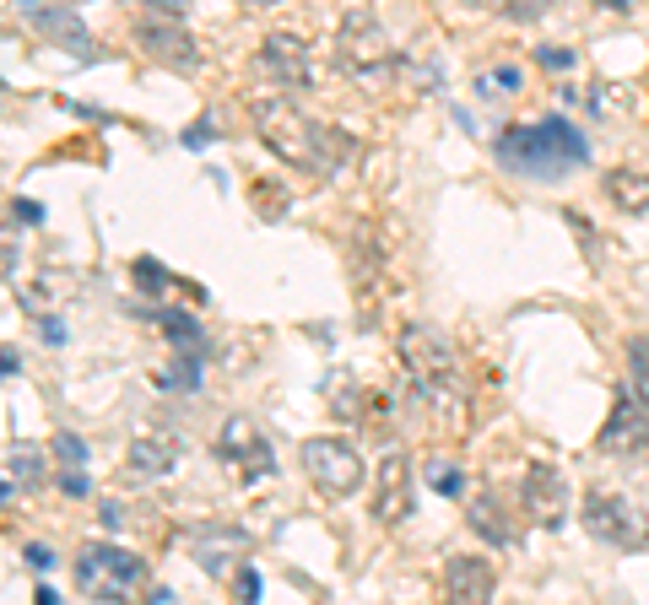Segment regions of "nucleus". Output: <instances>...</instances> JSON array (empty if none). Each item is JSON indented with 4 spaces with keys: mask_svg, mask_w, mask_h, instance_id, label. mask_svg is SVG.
Here are the masks:
<instances>
[{
    "mask_svg": "<svg viewBox=\"0 0 649 605\" xmlns=\"http://www.w3.org/2000/svg\"><path fill=\"white\" fill-rule=\"evenodd\" d=\"M22 22H27L33 33H44L49 44L82 54V60L93 54V33H87V22H82L71 5H22Z\"/></svg>",
    "mask_w": 649,
    "mask_h": 605,
    "instance_id": "obj_14",
    "label": "nucleus"
},
{
    "mask_svg": "<svg viewBox=\"0 0 649 605\" xmlns=\"http://www.w3.org/2000/svg\"><path fill=\"white\" fill-rule=\"evenodd\" d=\"M5 465H11V476H16L22 486L44 481V454H38V449H27V444H22V449H11V459H5ZM16 481H11V486H16Z\"/></svg>",
    "mask_w": 649,
    "mask_h": 605,
    "instance_id": "obj_23",
    "label": "nucleus"
},
{
    "mask_svg": "<svg viewBox=\"0 0 649 605\" xmlns=\"http://www.w3.org/2000/svg\"><path fill=\"white\" fill-rule=\"evenodd\" d=\"M260 71L282 87V92H309L315 87V60H309V44L298 33H266L260 44Z\"/></svg>",
    "mask_w": 649,
    "mask_h": 605,
    "instance_id": "obj_11",
    "label": "nucleus"
},
{
    "mask_svg": "<svg viewBox=\"0 0 649 605\" xmlns=\"http://www.w3.org/2000/svg\"><path fill=\"white\" fill-rule=\"evenodd\" d=\"M54 454H60V470H82V465H87V444H82L76 433H60V439H54Z\"/></svg>",
    "mask_w": 649,
    "mask_h": 605,
    "instance_id": "obj_24",
    "label": "nucleus"
},
{
    "mask_svg": "<svg viewBox=\"0 0 649 605\" xmlns=\"http://www.w3.org/2000/svg\"><path fill=\"white\" fill-rule=\"evenodd\" d=\"M71 579H76V590H82L87 601L131 605L136 601V590H142V579H147V563H142L136 552L114 546V541H87V546L76 552Z\"/></svg>",
    "mask_w": 649,
    "mask_h": 605,
    "instance_id": "obj_5",
    "label": "nucleus"
},
{
    "mask_svg": "<svg viewBox=\"0 0 649 605\" xmlns=\"http://www.w3.org/2000/svg\"><path fill=\"white\" fill-rule=\"evenodd\" d=\"M335 65L357 87H384L395 76V49H390L384 22L374 11H363V5L341 11V22H335Z\"/></svg>",
    "mask_w": 649,
    "mask_h": 605,
    "instance_id": "obj_4",
    "label": "nucleus"
},
{
    "mask_svg": "<svg viewBox=\"0 0 649 605\" xmlns=\"http://www.w3.org/2000/svg\"><path fill=\"white\" fill-rule=\"evenodd\" d=\"M601 449L607 454H645L649 449V406L639 395H617L607 422H601Z\"/></svg>",
    "mask_w": 649,
    "mask_h": 605,
    "instance_id": "obj_13",
    "label": "nucleus"
},
{
    "mask_svg": "<svg viewBox=\"0 0 649 605\" xmlns=\"http://www.w3.org/2000/svg\"><path fill=\"white\" fill-rule=\"evenodd\" d=\"M249 120L260 131V141L277 151L287 168H304V173H335L346 157H352V136L309 120L298 103L287 98H255L249 103Z\"/></svg>",
    "mask_w": 649,
    "mask_h": 605,
    "instance_id": "obj_1",
    "label": "nucleus"
},
{
    "mask_svg": "<svg viewBox=\"0 0 649 605\" xmlns=\"http://www.w3.org/2000/svg\"><path fill=\"white\" fill-rule=\"evenodd\" d=\"M11 217H16V222H27V227H33V222H38V217H44V206H38V200H16V206H11Z\"/></svg>",
    "mask_w": 649,
    "mask_h": 605,
    "instance_id": "obj_30",
    "label": "nucleus"
},
{
    "mask_svg": "<svg viewBox=\"0 0 649 605\" xmlns=\"http://www.w3.org/2000/svg\"><path fill=\"white\" fill-rule=\"evenodd\" d=\"M536 60H541L547 71H568V65H574V54H568V49H558V44H547V49H536Z\"/></svg>",
    "mask_w": 649,
    "mask_h": 605,
    "instance_id": "obj_28",
    "label": "nucleus"
},
{
    "mask_svg": "<svg viewBox=\"0 0 649 605\" xmlns=\"http://www.w3.org/2000/svg\"><path fill=\"white\" fill-rule=\"evenodd\" d=\"M525 87V71L514 65V60H503V65H487L482 76H477V92L482 98H514Z\"/></svg>",
    "mask_w": 649,
    "mask_h": 605,
    "instance_id": "obj_21",
    "label": "nucleus"
},
{
    "mask_svg": "<svg viewBox=\"0 0 649 605\" xmlns=\"http://www.w3.org/2000/svg\"><path fill=\"white\" fill-rule=\"evenodd\" d=\"M607 195H612V206H617V211L639 217V211H649V173L612 168V173H607Z\"/></svg>",
    "mask_w": 649,
    "mask_h": 605,
    "instance_id": "obj_19",
    "label": "nucleus"
},
{
    "mask_svg": "<svg viewBox=\"0 0 649 605\" xmlns=\"http://www.w3.org/2000/svg\"><path fill=\"white\" fill-rule=\"evenodd\" d=\"M136 44L168 71H200V44L189 38L179 0H158V5L136 11Z\"/></svg>",
    "mask_w": 649,
    "mask_h": 605,
    "instance_id": "obj_7",
    "label": "nucleus"
},
{
    "mask_svg": "<svg viewBox=\"0 0 649 605\" xmlns=\"http://www.w3.org/2000/svg\"><path fill=\"white\" fill-rule=\"evenodd\" d=\"M65 497H87L93 492V481H87V470H60V481H54Z\"/></svg>",
    "mask_w": 649,
    "mask_h": 605,
    "instance_id": "obj_26",
    "label": "nucleus"
},
{
    "mask_svg": "<svg viewBox=\"0 0 649 605\" xmlns=\"http://www.w3.org/2000/svg\"><path fill=\"white\" fill-rule=\"evenodd\" d=\"M628 373H634V395L649 406V335L628 341Z\"/></svg>",
    "mask_w": 649,
    "mask_h": 605,
    "instance_id": "obj_22",
    "label": "nucleus"
},
{
    "mask_svg": "<svg viewBox=\"0 0 649 605\" xmlns=\"http://www.w3.org/2000/svg\"><path fill=\"white\" fill-rule=\"evenodd\" d=\"M152 605H173V590H152Z\"/></svg>",
    "mask_w": 649,
    "mask_h": 605,
    "instance_id": "obj_32",
    "label": "nucleus"
},
{
    "mask_svg": "<svg viewBox=\"0 0 649 605\" xmlns=\"http://www.w3.org/2000/svg\"><path fill=\"white\" fill-rule=\"evenodd\" d=\"M298 465H304L309 486H315L320 497H330V503H341V497H357V492H363V481H368V465H363V454L352 449L346 439H304Z\"/></svg>",
    "mask_w": 649,
    "mask_h": 605,
    "instance_id": "obj_6",
    "label": "nucleus"
},
{
    "mask_svg": "<svg viewBox=\"0 0 649 605\" xmlns=\"http://www.w3.org/2000/svg\"><path fill=\"white\" fill-rule=\"evenodd\" d=\"M519 503H525L530 524L563 530V519H568V481H563V470L558 465H530L525 481H519Z\"/></svg>",
    "mask_w": 649,
    "mask_h": 605,
    "instance_id": "obj_12",
    "label": "nucleus"
},
{
    "mask_svg": "<svg viewBox=\"0 0 649 605\" xmlns=\"http://www.w3.org/2000/svg\"><path fill=\"white\" fill-rule=\"evenodd\" d=\"M125 465L136 470V476H168L173 465H179V439L173 433H162V428H152V433H136L131 439V449H125Z\"/></svg>",
    "mask_w": 649,
    "mask_h": 605,
    "instance_id": "obj_17",
    "label": "nucleus"
},
{
    "mask_svg": "<svg viewBox=\"0 0 649 605\" xmlns=\"http://www.w3.org/2000/svg\"><path fill=\"white\" fill-rule=\"evenodd\" d=\"M136 282H142L147 293H158V287H168V271H162L158 260H136Z\"/></svg>",
    "mask_w": 649,
    "mask_h": 605,
    "instance_id": "obj_25",
    "label": "nucleus"
},
{
    "mask_svg": "<svg viewBox=\"0 0 649 605\" xmlns=\"http://www.w3.org/2000/svg\"><path fill=\"white\" fill-rule=\"evenodd\" d=\"M466 524L482 535L487 546H514V524H509V508H503L498 492H477L466 503Z\"/></svg>",
    "mask_w": 649,
    "mask_h": 605,
    "instance_id": "obj_18",
    "label": "nucleus"
},
{
    "mask_svg": "<svg viewBox=\"0 0 649 605\" xmlns=\"http://www.w3.org/2000/svg\"><path fill=\"white\" fill-rule=\"evenodd\" d=\"M585 530L617 552H645L649 546V519L639 503H628L623 492H590L585 497Z\"/></svg>",
    "mask_w": 649,
    "mask_h": 605,
    "instance_id": "obj_8",
    "label": "nucleus"
},
{
    "mask_svg": "<svg viewBox=\"0 0 649 605\" xmlns=\"http://www.w3.org/2000/svg\"><path fill=\"white\" fill-rule=\"evenodd\" d=\"M22 557H27L38 573H49V568H54V552H49V546H22Z\"/></svg>",
    "mask_w": 649,
    "mask_h": 605,
    "instance_id": "obj_29",
    "label": "nucleus"
},
{
    "mask_svg": "<svg viewBox=\"0 0 649 605\" xmlns=\"http://www.w3.org/2000/svg\"><path fill=\"white\" fill-rule=\"evenodd\" d=\"M423 481H428L439 497H466V470H461V459H450V454H428V459H423Z\"/></svg>",
    "mask_w": 649,
    "mask_h": 605,
    "instance_id": "obj_20",
    "label": "nucleus"
},
{
    "mask_svg": "<svg viewBox=\"0 0 649 605\" xmlns=\"http://www.w3.org/2000/svg\"><path fill=\"white\" fill-rule=\"evenodd\" d=\"M244 552H249V535L233 530V524H206V530H195V557H200L206 573H228V568H238Z\"/></svg>",
    "mask_w": 649,
    "mask_h": 605,
    "instance_id": "obj_16",
    "label": "nucleus"
},
{
    "mask_svg": "<svg viewBox=\"0 0 649 605\" xmlns=\"http://www.w3.org/2000/svg\"><path fill=\"white\" fill-rule=\"evenodd\" d=\"M395 357L412 379V390L423 395V406L439 417V422H455L466 411V384H461V357H455V341L433 324H401L395 335Z\"/></svg>",
    "mask_w": 649,
    "mask_h": 605,
    "instance_id": "obj_3",
    "label": "nucleus"
},
{
    "mask_svg": "<svg viewBox=\"0 0 649 605\" xmlns=\"http://www.w3.org/2000/svg\"><path fill=\"white\" fill-rule=\"evenodd\" d=\"M492 590H498V573L482 557L461 552L444 563V605H492Z\"/></svg>",
    "mask_w": 649,
    "mask_h": 605,
    "instance_id": "obj_15",
    "label": "nucleus"
},
{
    "mask_svg": "<svg viewBox=\"0 0 649 605\" xmlns=\"http://www.w3.org/2000/svg\"><path fill=\"white\" fill-rule=\"evenodd\" d=\"M492 151H498V162L514 178H530V184H563L574 168L590 162V141L563 114H547V120L498 131V147Z\"/></svg>",
    "mask_w": 649,
    "mask_h": 605,
    "instance_id": "obj_2",
    "label": "nucleus"
},
{
    "mask_svg": "<svg viewBox=\"0 0 649 605\" xmlns=\"http://www.w3.org/2000/svg\"><path fill=\"white\" fill-rule=\"evenodd\" d=\"M233 595H238L244 605H255V601H260V573H255V568H238V584H233Z\"/></svg>",
    "mask_w": 649,
    "mask_h": 605,
    "instance_id": "obj_27",
    "label": "nucleus"
},
{
    "mask_svg": "<svg viewBox=\"0 0 649 605\" xmlns=\"http://www.w3.org/2000/svg\"><path fill=\"white\" fill-rule=\"evenodd\" d=\"M509 16H514V22H530V16H541V5H530V0H514V5H509Z\"/></svg>",
    "mask_w": 649,
    "mask_h": 605,
    "instance_id": "obj_31",
    "label": "nucleus"
},
{
    "mask_svg": "<svg viewBox=\"0 0 649 605\" xmlns=\"http://www.w3.org/2000/svg\"><path fill=\"white\" fill-rule=\"evenodd\" d=\"M417 508L412 497V459L406 454H384L379 470H374V486H368V514L379 524H406Z\"/></svg>",
    "mask_w": 649,
    "mask_h": 605,
    "instance_id": "obj_10",
    "label": "nucleus"
},
{
    "mask_svg": "<svg viewBox=\"0 0 649 605\" xmlns=\"http://www.w3.org/2000/svg\"><path fill=\"white\" fill-rule=\"evenodd\" d=\"M217 459L228 465V470H238V481H266L271 476V444L260 439V428L249 422V417H228L222 428H217Z\"/></svg>",
    "mask_w": 649,
    "mask_h": 605,
    "instance_id": "obj_9",
    "label": "nucleus"
}]
</instances>
